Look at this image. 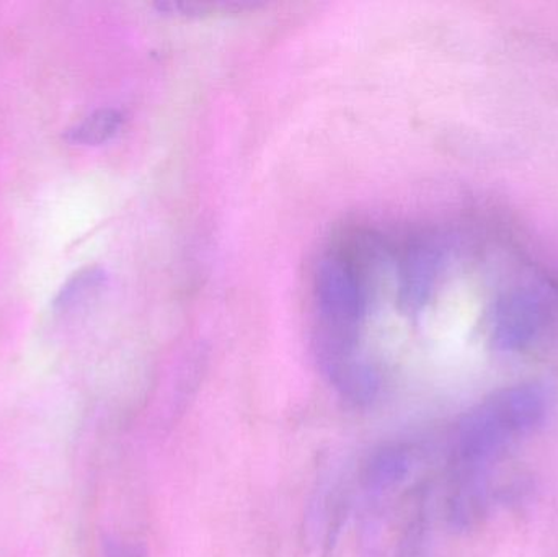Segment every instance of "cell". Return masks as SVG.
Returning a JSON list of instances; mask_svg holds the SVG:
<instances>
[{
  "instance_id": "1",
  "label": "cell",
  "mask_w": 558,
  "mask_h": 557,
  "mask_svg": "<svg viewBox=\"0 0 558 557\" xmlns=\"http://www.w3.org/2000/svg\"><path fill=\"white\" fill-rule=\"evenodd\" d=\"M546 304L537 291L523 290L498 301L492 314V342L501 352L526 349L543 329Z\"/></svg>"
},
{
  "instance_id": "2",
  "label": "cell",
  "mask_w": 558,
  "mask_h": 557,
  "mask_svg": "<svg viewBox=\"0 0 558 557\" xmlns=\"http://www.w3.org/2000/svg\"><path fill=\"white\" fill-rule=\"evenodd\" d=\"M445 252L433 241H418L407 249L400 265L399 301L405 313H420L432 300L442 270Z\"/></svg>"
},
{
  "instance_id": "3",
  "label": "cell",
  "mask_w": 558,
  "mask_h": 557,
  "mask_svg": "<svg viewBox=\"0 0 558 557\" xmlns=\"http://www.w3.org/2000/svg\"><path fill=\"white\" fill-rule=\"evenodd\" d=\"M487 470L452 464L446 516L452 529L468 532L482 522L488 510Z\"/></svg>"
},
{
  "instance_id": "4",
  "label": "cell",
  "mask_w": 558,
  "mask_h": 557,
  "mask_svg": "<svg viewBox=\"0 0 558 557\" xmlns=\"http://www.w3.org/2000/svg\"><path fill=\"white\" fill-rule=\"evenodd\" d=\"M485 402L514 438L539 427L549 409V398L539 385H518L500 389Z\"/></svg>"
},
{
  "instance_id": "5",
  "label": "cell",
  "mask_w": 558,
  "mask_h": 557,
  "mask_svg": "<svg viewBox=\"0 0 558 557\" xmlns=\"http://www.w3.org/2000/svg\"><path fill=\"white\" fill-rule=\"evenodd\" d=\"M124 117L114 108H100L65 131L64 137L74 146H101L120 134Z\"/></svg>"
},
{
  "instance_id": "6",
  "label": "cell",
  "mask_w": 558,
  "mask_h": 557,
  "mask_svg": "<svg viewBox=\"0 0 558 557\" xmlns=\"http://www.w3.org/2000/svg\"><path fill=\"white\" fill-rule=\"evenodd\" d=\"M108 275L104 268L92 267L75 274L68 283L62 284L59 293L56 294L52 306L59 313H71L85 306L88 301L98 296L101 290L107 287Z\"/></svg>"
},
{
  "instance_id": "7",
  "label": "cell",
  "mask_w": 558,
  "mask_h": 557,
  "mask_svg": "<svg viewBox=\"0 0 558 557\" xmlns=\"http://www.w3.org/2000/svg\"><path fill=\"white\" fill-rule=\"evenodd\" d=\"M157 10L162 15L175 16V19H216V16H235L239 13L254 12L260 9L257 3H199V2H162L156 3Z\"/></svg>"
},
{
  "instance_id": "8",
  "label": "cell",
  "mask_w": 558,
  "mask_h": 557,
  "mask_svg": "<svg viewBox=\"0 0 558 557\" xmlns=\"http://www.w3.org/2000/svg\"><path fill=\"white\" fill-rule=\"evenodd\" d=\"M407 471V455L399 448H390L374 458L369 468L371 481L376 484L393 483Z\"/></svg>"
},
{
  "instance_id": "9",
  "label": "cell",
  "mask_w": 558,
  "mask_h": 557,
  "mask_svg": "<svg viewBox=\"0 0 558 557\" xmlns=\"http://www.w3.org/2000/svg\"><path fill=\"white\" fill-rule=\"evenodd\" d=\"M409 543V552L405 557H428V542H426L425 529L422 525L416 526Z\"/></svg>"
},
{
  "instance_id": "10",
  "label": "cell",
  "mask_w": 558,
  "mask_h": 557,
  "mask_svg": "<svg viewBox=\"0 0 558 557\" xmlns=\"http://www.w3.org/2000/svg\"><path fill=\"white\" fill-rule=\"evenodd\" d=\"M107 557H141L130 546L121 545V543H108Z\"/></svg>"
}]
</instances>
